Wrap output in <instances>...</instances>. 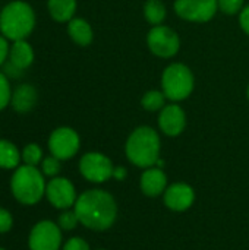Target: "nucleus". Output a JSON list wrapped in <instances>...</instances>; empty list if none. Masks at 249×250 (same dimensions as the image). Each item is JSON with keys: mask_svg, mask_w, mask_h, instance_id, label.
<instances>
[{"mask_svg": "<svg viewBox=\"0 0 249 250\" xmlns=\"http://www.w3.org/2000/svg\"><path fill=\"white\" fill-rule=\"evenodd\" d=\"M73 211L82 226L95 231L110 229L117 214L113 196L100 189L84 192L76 199Z\"/></svg>", "mask_w": 249, "mask_h": 250, "instance_id": "1", "label": "nucleus"}, {"mask_svg": "<svg viewBox=\"0 0 249 250\" xmlns=\"http://www.w3.org/2000/svg\"><path fill=\"white\" fill-rule=\"evenodd\" d=\"M160 155L158 133L150 126L136 127L126 141V157L138 167L150 168L157 164Z\"/></svg>", "mask_w": 249, "mask_h": 250, "instance_id": "2", "label": "nucleus"}, {"mask_svg": "<svg viewBox=\"0 0 249 250\" xmlns=\"http://www.w3.org/2000/svg\"><path fill=\"white\" fill-rule=\"evenodd\" d=\"M35 26L34 9L22 1L15 0L3 7L0 12V31L4 38L12 41L25 40Z\"/></svg>", "mask_w": 249, "mask_h": 250, "instance_id": "3", "label": "nucleus"}, {"mask_svg": "<svg viewBox=\"0 0 249 250\" xmlns=\"http://www.w3.org/2000/svg\"><path fill=\"white\" fill-rule=\"evenodd\" d=\"M45 182L43 173L34 166H21L10 179V190L22 205H35L45 195Z\"/></svg>", "mask_w": 249, "mask_h": 250, "instance_id": "4", "label": "nucleus"}, {"mask_svg": "<svg viewBox=\"0 0 249 250\" xmlns=\"http://www.w3.org/2000/svg\"><path fill=\"white\" fill-rule=\"evenodd\" d=\"M195 85L192 70L183 63H172L161 73V91L170 101L186 100Z\"/></svg>", "mask_w": 249, "mask_h": 250, "instance_id": "5", "label": "nucleus"}, {"mask_svg": "<svg viewBox=\"0 0 249 250\" xmlns=\"http://www.w3.org/2000/svg\"><path fill=\"white\" fill-rule=\"evenodd\" d=\"M147 44L150 51L161 59L173 57L181 48V38L176 31L166 25H156L147 35Z\"/></svg>", "mask_w": 249, "mask_h": 250, "instance_id": "6", "label": "nucleus"}, {"mask_svg": "<svg viewBox=\"0 0 249 250\" xmlns=\"http://www.w3.org/2000/svg\"><path fill=\"white\" fill-rule=\"evenodd\" d=\"M173 7L179 18L189 22L204 23L216 16L219 3L217 0H175Z\"/></svg>", "mask_w": 249, "mask_h": 250, "instance_id": "7", "label": "nucleus"}, {"mask_svg": "<svg viewBox=\"0 0 249 250\" xmlns=\"http://www.w3.org/2000/svg\"><path fill=\"white\" fill-rule=\"evenodd\" d=\"M113 164L112 161L100 154V152H88L79 161V171L81 174L92 182V183H103L113 177Z\"/></svg>", "mask_w": 249, "mask_h": 250, "instance_id": "8", "label": "nucleus"}, {"mask_svg": "<svg viewBox=\"0 0 249 250\" xmlns=\"http://www.w3.org/2000/svg\"><path fill=\"white\" fill-rule=\"evenodd\" d=\"M62 243L60 227L51 221L37 223L28 237L29 250H59Z\"/></svg>", "mask_w": 249, "mask_h": 250, "instance_id": "9", "label": "nucleus"}, {"mask_svg": "<svg viewBox=\"0 0 249 250\" xmlns=\"http://www.w3.org/2000/svg\"><path fill=\"white\" fill-rule=\"evenodd\" d=\"M79 144L78 133L70 127H57L48 138V149L60 161L72 158L78 152Z\"/></svg>", "mask_w": 249, "mask_h": 250, "instance_id": "10", "label": "nucleus"}, {"mask_svg": "<svg viewBox=\"0 0 249 250\" xmlns=\"http://www.w3.org/2000/svg\"><path fill=\"white\" fill-rule=\"evenodd\" d=\"M45 196L48 202L59 209H68L76 202L75 188L70 180L65 177H53L45 186Z\"/></svg>", "mask_w": 249, "mask_h": 250, "instance_id": "11", "label": "nucleus"}, {"mask_svg": "<svg viewBox=\"0 0 249 250\" xmlns=\"http://www.w3.org/2000/svg\"><path fill=\"white\" fill-rule=\"evenodd\" d=\"M158 126L167 136H178L186 126V114L178 104L164 105L158 116Z\"/></svg>", "mask_w": 249, "mask_h": 250, "instance_id": "12", "label": "nucleus"}, {"mask_svg": "<svg viewBox=\"0 0 249 250\" xmlns=\"http://www.w3.org/2000/svg\"><path fill=\"white\" fill-rule=\"evenodd\" d=\"M195 195L191 186L185 183L172 185L164 193V204L173 211H185L194 204Z\"/></svg>", "mask_w": 249, "mask_h": 250, "instance_id": "13", "label": "nucleus"}, {"mask_svg": "<svg viewBox=\"0 0 249 250\" xmlns=\"http://www.w3.org/2000/svg\"><path fill=\"white\" fill-rule=\"evenodd\" d=\"M167 185V177L161 168L150 167L144 171L141 177V189L147 196H158L164 192Z\"/></svg>", "mask_w": 249, "mask_h": 250, "instance_id": "14", "label": "nucleus"}, {"mask_svg": "<svg viewBox=\"0 0 249 250\" xmlns=\"http://www.w3.org/2000/svg\"><path fill=\"white\" fill-rule=\"evenodd\" d=\"M34 62V50L32 47L25 41H13L10 50H9V64L16 67L18 70H25L31 66Z\"/></svg>", "mask_w": 249, "mask_h": 250, "instance_id": "15", "label": "nucleus"}, {"mask_svg": "<svg viewBox=\"0 0 249 250\" xmlns=\"http://www.w3.org/2000/svg\"><path fill=\"white\" fill-rule=\"evenodd\" d=\"M12 107L18 113H28L29 110L34 108L37 103V91L31 85H19L13 92H12Z\"/></svg>", "mask_w": 249, "mask_h": 250, "instance_id": "16", "label": "nucleus"}, {"mask_svg": "<svg viewBox=\"0 0 249 250\" xmlns=\"http://www.w3.org/2000/svg\"><path fill=\"white\" fill-rule=\"evenodd\" d=\"M68 34L72 38V41L81 47L90 45L94 38L91 25L82 18H72L68 22Z\"/></svg>", "mask_w": 249, "mask_h": 250, "instance_id": "17", "label": "nucleus"}, {"mask_svg": "<svg viewBox=\"0 0 249 250\" xmlns=\"http://www.w3.org/2000/svg\"><path fill=\"white\" fill-rule=\"evenodd\" d=\"M76 10V0H48V12L57 22H69Z\"/></svg>", "mask_w": 249, "mask_h": 250, "instance_id": "18", "label": "nucleus"}, {"mask_svg": "<svg viewBox=\"0 0 249 250\" xmlns=\"http://www.w3.org/2000/svg\"><path fill=\"white\" fill-rule=\"evenodd\" d=\"M21 158L22 155L19 154V149L12 142L0 139V168H18Z\"/></svg>", "mask_w": 249, "mask_h": 250, "instance_id": "19", "label": "nucleus"}, {"mask_svg": "<svg viewBox=\"0 0 249 250\" xmlns=\"http://www.w3.org/2000/svg\"><path fill=\"white\" fill-rule=\"evenodd\" d=\"M144 16L153 26L161 25L167 16L166 6L161 0H147L144 4Z\"/></svg>", "mask_w": 249, "mask_h": 250, "instance_id": "20", "label": "nucleus"}, {"mask_svg": "<svg viewBox=\"0 0 249 250\" xmlns=\"http://www.w3.org/2000/svg\"><path fill=\"white\" fill-rule=\"evenodd\" d=\"M164 101H166V95L163 91L151 89V91H147L144 94L141 104L148 111H157V110H161L164 107Z\"/></svg>", "mask_w": 249, "mask_h": 250, "instance_id": "21", "label": "nucleus"}, {"mask_svg": "<svg viewBox=\"0 0 249 250\" xmlns=\"http://www.w3.org/2000/svg\"><path fill=\"white\" fill-rule=\"evenodd\" d=\"M22 160L26 166H37L41 163V158H43V151L41 148L37 145V144H29L23 148L22 151Z\"/></svg>", "mask_w": 249, "mask_h": 250, "instance_id": "22", "label": "nucleus"}, {"mask_svg": "<svg viewBox=\"0 0 249 250\" xmlns=\"http://www.w3.org/2000/svg\"><path fill=\"white\" fill-rule=\"evenodd\" d=\"M41 170H43L44 176L56 177L59 174V171H60V160L53 157V155L44 158L43 163H41Z\"/></svg>", "mask_w": 249, "mask_h": 250, "instance_id": "23", "label": "nucleus"}, {"mask_svg": "<svg viewBox=\"0 0 249 250\" xmlns=\"http://www.w3.org/2000/svg\"><path fill=\"white\" fill-rule=\"evenodd\" d=\"M219 9L226 15H236L245 7V0H217Z\"/></svg>", "mask_w": 249, "mask_h": 250, "instance_id": "24", "label": "nucleus"}, {"mask_svg": "<svg viewBox=\"0 0 249 250\" xmlns=\"http://www.w3.org/2000/svg\"><path fill=\"white\" fill-rule=\"evenodd\" d=\"M78 223H79V220H78L75 211H65L59 217V227L62 230H66V231L73 230L78 226Z\"/></svg>", "mask_w": 249, "mask_h": 250, "instance_id": "25", "label": "nucleus"}, {"mask_svg": "<svg viewBox=\"0 0 249 250\" xmlns=\"http://www.w3.org/2000/svg\"><path fill=\"white\" fill-rule=\"evenodd\" d=\"M12 100L10 85L7 82V78L4 73L0 72V110H3Z\"/></svg>", "mask_w": 249, "mask_h": 250, "instance_id": "26", "label": "nucleus"}, {"mask_svg": "<svg viewBox=\"0 0 249 250\" xmlns=\"http://www.w3.org/2000/svg\"><path fill=\"white\" fill-rule=\"evenodd\" d=\"M12 226H13V218H12V214H10L7 209H4V208H0V234L10 231Z\"/></svg>", "mask_w": 249, "mask_h": 250, "instance_id": "27", "label": "nucleus"}, {"mask_svg": "<svg viewBox=\"0 0 249 250\" xmlns=\"http://www.w3.org/2000/svg\"><path fill=\"white\" fill-rule=\"evenodd\" d=\"M63 250H90V246L84 239L72 237L66 242V245L63 246Z\"/></svg>", "mask_w": 249, "mask_h": 250, "instance_id": "28", "label": "nucleus"}, {"mask_svg": "<svg viewBox=\"0 0 249 250\" xmlns=\"http://www.w3.org/2000/svg\"><path fill=\"white\" fill-rule=\"evenodd\" d=\"M239 23H241L242 29L249 35V4L241 10V13H239Z\"/></svg>", "mask_w": 249, "mask_h": 250, "instance_id": "29", "label": "nucleus"}, {"mask_svg": "<svg viewBox=\"0 0 249 250\" xmlns=\"http://www.w3.org/2000/svg\"><path fill=\"white\" fill-rule=\"evenodd\" d=\"M9 50L10 47L7 45V38H4L3 35H0V66L4 63V60L9 56Z\"/></svg>", "mask_w": 249, "mask_h": 250, "instance_id": "30", "label": "nucleus"}, {"mask_svg": "<svg viewBox=\"0 0 249 250\" xmlns=\"http://www.w3.org/2000/svg\"><path fill=\"white\" fill-rule=\"evenodd\" d=\"M113 177H116V179H119V180H123V179L126 177V170H125L123 167L114 168V170H113Z\"/></svg>", "mask_w": 249, "mask_h": 250, "instance_id": "31", "label": "nucleus"}, {"mask_svg": "<svg viewBox=\"0 0 249 250\" xmlns=\"http://www.w3.org/2000/svg\"><path fill=\"white\" fill-rule=\"evenodd\" d=\"M248 98H249V86H248Z\"/></svg>", "mask_w": 249, "mask_h": 250, "instance_id": "32", "label": "nucleus"}, {"mask_svg": "<svg viewBox=\"0 0 249 250\" xmlns=\"http://www.w3.org/2000/svg\"><path fill=\"white\" fill-rule=\"evenodd\" d=\"M0 250H4V249H3V248H0Z\"/></svg>", "mask_w": 249, "mask_h": 250, "instance_id": "33", "label": "nucleus"}]
</instances>
